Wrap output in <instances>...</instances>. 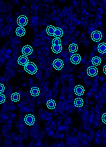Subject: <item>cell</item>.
<instances>
[{
  "label": "cell",
  "instance_id": "8",
  "mask_svg": "<svg viewBox=\"0 0 106 147\" xmlns=\"http://www.w3.org/2000/svg\"><path fill=\"white\" fill-rule=\"evenodd\" d=\"M81 58L79 54H75L71 57L70 60L71 62L73 64L77 65L80 63Z\"/></svg>",
  "mask_w": 106,
  "mask_h": 147
},
{
  "label": "cell",
  "instance_id": "20",
  "mask_svg": "<svg viewBox=\"0 0 106 147\" xmlns=\"http://www.w3.org/2000/svg\"><path fill=\"white\" fill-rule=\"evenodd\" d=\"M11 98L12 101L16 102L20 100V96L19 94L16 92L12 94Z\"/></svg>",
  "mask_w": 106,
  "mask_h": 147
},
{
  "label": "cell",
  "instance_id": "26",
  "mask_svg": "<svg viewBox=\"0 0 106 147\" xmlns=\"http://www.w3.org/2000/svg\"><path fill=\"white\" fill-rule=\"evenodd\" d=\"M103 71L105 74L106 75V65L104 67Z\"/></svg>",
  "mask_w": 106,
  "mask_h": 147
},
{
  "label": "cell",
  "instance_id": "2",
  "mask_svg": "<svg viewBox=\"0 0 106 147\" xmlns=\"http://www.w3.org/2000/svg\"><path fill=\"white\" fill-rule=\"evenodd\" d=\"M17 22L18 25L22 27L27 25L28 22V19L26 16L22 15L19 17Z\"/></svg>",
  "mask_w": 106,
  "mask_h": 147
},
{
  "label": "cell",
  "instance_id": "1",
  "mask_svg": "<svg viewBox=\"0 0 106 147\" xmlns=\"http://www.w3.org/2000/svg\"><path fill=\"white\" fill-rule=\"evenodd\" d=\"M25 70L29 74L33 75L35 74L37 70V68L36 65L32 62H28L24 67Z\"/></svg>",
  "mask_w": 106,
  "mask_h": 147
},
{
  "label": "cell",
  "instance_id": "23",
  "mask_svg": "<svg viewBox=\"0 0 106 147\" xmlns=\"http://www.w3.org/2000/svg\"><path fill=\"white\" fill-rule=\"evenodd\" d=\"M5 100V97L4 94L1 93L0 94V102L1 104L3 103Z\"/></svg>",
  "mask_w": 106,
  "mask_h": 147
},
{
  "label": "cell",
  "instance_id": "12",
  "mask_svg": "<svg viewBox=\"0 0 106 147\" xmlns=\"http://www.w3.org/2000/svg\"><path fill=\"white\" fill-rule=\"evenodd\" d=\"M16 32L17 36L21 37L25 35L26 30L23 27H20L16 29Z\"/></svg>",
  "mask_w": 106,
  "mask_h": 147
},
{
  "label": "cell",
  "instance_id": "6",
  "mask_svg": "<svg viewBox=\"0 0 106 147\" xmlns=\"http://www.w3.org/2000/svg\"><path fill=\"white\" fill-rule=\"evenodd\" d=\"M35 120L34 116L30 114L26 115L24 118V121L26 123L29 125H33L34 123Z\"/></svg>",
  "mask_w": 106,
  "mask_h": 147
},
{
  "label": "cell",
  "instance_id": "15",
  "mask_svg": "<svg viewBox=\"0 0 106 147\" xmlns=\"http://www.w3.org/2000/svg\"><path fill=\"white\" fill-rule=\"evenodd\" d=\"M74 103L75 106L78 108L82 107L84 104V101L82 99L78 98L74 100Z\"/></svg>",
  "mask_w": 106,
  "mask_h": 147
},
{
  "label": "cell",
  "instance_id": "24",
  "mask_svg": "<svg viewBox=\"0 0 106 147\" xmlns=\"http://www.w3.org/2000/svg\"><path fill=\"white\" fill-rule=\"evenodd\" d=\"M102 121L104 124H106V113H104L102 117Z\"/></svg>",
  "mask_w": 106,
  "mask_h": 147
},
{
  "label": "cell",
  "instance_id": "4",
  "mask_svg": "<svg viewBox=\"0 0 106 147\" xmlns=\"http://www.w3.org/2000/svg\"><path fill=\"white\" fill-rule=\"evenodd\" d=\"M53 65L54 68L56 70H60L63 67L64 64L62 60L57 59L53 61Z\"/></svg>",
  "mask_w": 106,
  "mask_h": 147
},
{
  "label": "cell",
  "instance_id": "21",
  "mask_svg": "<svg viewBox=\"0 0 106 147\" xmlns=\"http://www.w3.org/2000/svg\"><path fill=\"white\" fill-rule=\"evenodd\" d=\"M78 49V45L75 44H70L69 47V49L70 51L72 53H74L76 52Z\"/></svg>",
  "mask_w": 106,
  "mask_h": 147
},
{
  "label": "cell",
  "instance_id": "9",
  "mask_svg": "<svg viewBox=\"0 0 106 147\" xmlns=\"http://www.w3.org/2000/svg\"><path fill=\"white\" fill-rule=\"evenodd\" d=\"M23 54L25 56H28L32 54L33 51V48L28 45L24 46L22 50Z\"/></svg>",
  "mask_w": 106,
  "mask_h": 147
},
{
  "label": "cell",
  "instance_id": "11",
  "mask_svg": "<svg viewBox=\"0 0 106 147\" xmlns=\"http://www.w3.org/2000/svg\"><path fill=\"white\" fill-rule=\"evenodd\" d=\"M63 30L60 28L57 27L55 28L54 36L56 38H59L63 35Z\"/></svg>",
  "mask_w": 106,
  "mask_h": 147
},
{
  "label": "cell",
  "instance_id": "14",
  "mask_svg": "<svg viewBox=\"0 0 106 147\" xmlns=\"http://www.w3.org/2000/svg\"><path fill=\"white\" fill-rule=\"evenodd\" d=\"M51 49L52 50L54 53L58 54L61 52L62 47L61 45H52Z\"/></svg>",
  "mask_w": 106,
  "mask_h": 147
},
{
  "label": "cell",
  "instance_id": "17",
  "mask_svg": "<svg viewBox=\"0 0 106 147\" xmlns=\"http://www.w3.org/2000/svg\"><path fill=\"white\" fill-rule=\"evenodd\" d=\"M92 61L93 65L97 66L100 64L101 62V60L100 58L96 56L92 58Z\"/></svg>",
  "mask_w": 106,
  "mask_h": 147
},
{
  "label": "cell",
  "instance_id": "3",
  "mask_svg": "<svg viewBox=\"0 0 106 147\" xmlns=\"http://www.w3.org/2000/svg\"><path fill=\"white\" fill-rule=\"evenodd\" d=\"M91 37L93 41L97 42L101 40L102 36L100 32L98 30H95L92 33Z\"/></svg>",
  "mask_w": 106,
  "mask_h": 147
},
{
  "label": "cell",
  "instance_id": "25",
  "mask_svg": "<svg viewBox=\"0 0 106 147\" xmlns=\"http://www.w3.org/2000/svg\"><path fill=\"white\" fill-rule=\"evenodd\" d=\"M5 89V88L4 85L1 83V85H0V92L1 93L3 92Z\"/></svg>",
  "mask_w": 106,
  "mask_h": 147
},
{
  "label": "cell",
  "instance_id": "5",
  "mask_svg": "<svg viewBox=\"0 0 106 147\" xmlns=\"http://www.w3.org/2000/svg\"><path fill=\"white\" fill-rule=\"evenodd\" d=\"M87 72L89 76L93 77L97 75L98 71L96 67L91 66L88 67L87 70Z\"/></svg>",
  "mask_w": 106,
  "mask_h": 147
},
{
  "label": "cell",
  "instance_id": "19",
  "mask_svg": "<svg viewBox=\"0 0 106 147\" xmlns=\"http://www.w3.org/2000/svg\"><path fill=\"white\" fill-rule=\"evenodd\" d=\"M40 92V91L39 89L36 87H34L32 88L31 90V95L34 96H38Z\"/></svg>",
  "mask_w": 106,
  "mask_h": 147
},
{
  "label": "cell",
  "instance_id": "16",
  "mask_svg": "<svg viewBox=\"0 0 106 147\" xmlns=\"http://www.w3.org/2000/svg\"><path fill=\"white\" fill-rule=\"evenodd\" d=\"M55 29V27L52 25L48 26L47 28L46 31L49 35L53 36Z\"/></svg>",
  "mask_w": 106,
  "mask_h": 147
},
{
  "label": "cell",
  "instance_id": "7",
  "mask_svg": "<svg viewBox=\"0 0 106 147\" xmlns=\"http://www.w3.org/2000/svg\"><path fill=\"white\" fill-rule=\"evenodd\" d=\"M74 91L75 94L76 95L80 96L83 95L84 94L85 89L82 86L79 85L75 87Z\"/></svg>",
  "mask_w": 106,
  "mask_h": 147
},
{
  "label": "cell",
  "instance_id": "18",
  "mask_svg": "<svg viewBox=\"0 0 106 147\" xmlns=\"http://www.w3.org/2000/svg\"><path fill=\"white\" fill-rule=\"evenodd\" d=\"M47 105L48 108L51 109H54L56 106L55 101L53 100L48 101L47 102Z\"/></svg>",
  "mask_w": 106,
  "mask_h": 147
},
{
  "label": "cell",
  "instance_id": "13",
  "mask_svg": "<svg viewBox=\"0 0 106 147\" xmlns=\"http://www.w3.org/2000/svg\"><path fill=\"white\" fill-rule=\"evenodd\" d=\"M98 49L100 53L103 54L106 52V44L102 43L100 44L98 47Z\"/></svg>",
  "mask_w": 106,
  "mask_h": 147
},
{
  "label": "cell",
  "instance_id": "10",
  "mask_svg": "<svg viewBox=\"0 0 106 147\" xmlns=\"http://www.w3.org/2000/svg\"><path fill=\"white\" fill-rule=\"evenodd\" d=\"M29 59L26 56H22L18 58V62L19 65L23 66H25L28 62Z\"/></svg>",
  "mask_w": 106,
  "mask_h": 147
},
{
  "label": "cell",
  "instance_id": "22",
  "mask_svg": "<svg viewBox=\"0 0 106 147\" xmlns=\"http://www.w3.org/2000/svg\"><path fill=\"white\" fill-rule=\"evenodd\" d=\"M52 44L53 45H61V41L60 39L58 38H55L52 41Z\"/></svg>",
  "mask_w": 106,
  "mask_h": 147
}]
</instances>
